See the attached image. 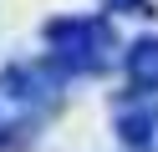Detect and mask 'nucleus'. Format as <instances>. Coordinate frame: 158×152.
Wrapping results in <instances>:
<instances>
[{"label":"nucleus","mask_w":158,"mask_h":152,"mask_svg":"<svg viewBox=\"0 0 158 152\" xmlns=\"http://www.w3.org/2000/svg\"><path fill=\"white\" fill-rule=\"evenodd\" d=\"M66 101V71L46 61H10L0 71V152H21Z\"/></svg>","instance_id":"obj_1"},{"label":"nucleus","mask_w":158,"mask_h":152,"mask_svg":"<svg viewBox=\"0 0 158 152\" xmlns=\"http://www.w3.org/2000/svg\"><path fill=\"white\" fill-rule=\"evenodd\" d=\"M112 127L127 152H158V101L148 91H127L112 111Z\"/></svg>","instance_id":"obj_3"},{"label":"nucleus","mask_w":158,"mask_h":152,"mask_svg":"<svg viewBox=\"0 0 158 152\" xmlns=\"http://www.w3.org/2000/svg\"><path fill=\"white\" fill-rule=\"evenodd\" d=\"M107 10H123V15H158L153 0H107Z\"/></svg>","instance_id":"obj_5"},{"label":"nucleus","mask_w":158,"mask_h":152,"mask_svg":"<svg viewBox=\"0 0 158 152\" xmlns=\"http://www.w3.org/2000/svg\"><path fill=\"white\" fill-rule=\"evenodd\" d=\"M41 41L66 76H102L117 61V30L107 15H56L41 25Z\"/></svg>","instance_id":"obj_2"},{"label":"nucleus","mask_w":158,"mask_h":152,"mask_svg":"<svg viewBox=\"0 0 158 152\" xmlns=\"http://www.w3.org/2000/svg\"><path fill=\"white\" fill-rule=\"evenodd\" d=\"M123 76H127V86H133V91L158 96V36H138L133 46H127Z\"/></svg>","instance_id":"obj_4"}]
</instances>
